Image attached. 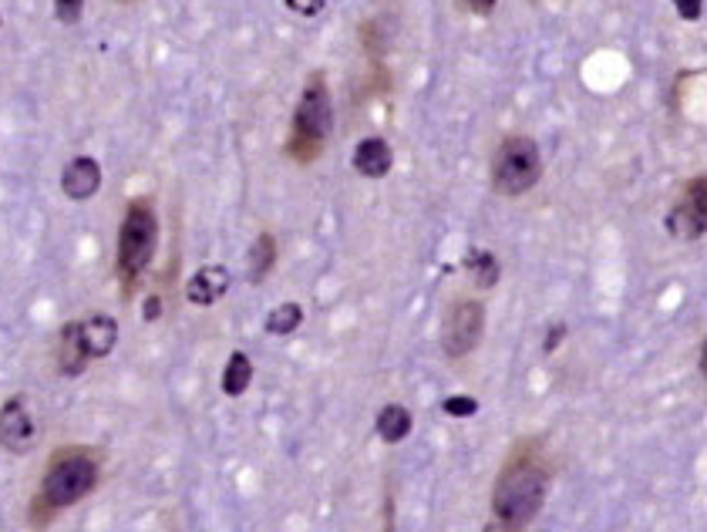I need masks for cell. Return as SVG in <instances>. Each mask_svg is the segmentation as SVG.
<instances>
[{
	"label": "cell",
	"instance_id": "cell-4",
	"mask_svg": "<svg viewBox=\"0 0 707 532\" xmlns=\"http://www.w3.org/2000/svg\"><path fill=\"white\" fill-rule=\"evenodd\" d=\"M155 246H159V219L149 199H135L125 209L122 233H118V273H122L125 290L149 270Z\"/></svg>",
	"mask_w": 707,
	"mask_h": 532
},
{
	"label": "cell",
	"instance_id": "cell-23",
	"mask_svg": "<svg viewBox=\"0 0 707 532\" xmlns=\"http://www.w3.org/2000/svg\"><path fill=\"white\" fill-rule=\"evenodd\" d=\"M566 341V324H553L543 341V354H556V347Z\"/></svg>",
	"mask_w": 707,
	"mask_h": 532
},
{
	"label": "cell",
	"instance_id": "cell-16",
	"mask_svg": "<svg viewBox=\"0 0 707 532\" xmlns=\"http://www.w3.org/2000/svg\"><path fill=\"white\" fill-rule=\"evenodd\" d=\"M250 384H253L250 354L233 351L229 354V361H226V371H223V394H229V398H240V394H246Z\"/></svg>",
	"mask_w": 707,
	"mask_h": 532
},
{
	"label": "cell",
	"instance_id": "cell-14",
	"mask_svg": "<svg viewBox=\"0 0 707 532\" xmlns=\"http://www.w3.org/2000/svg\"><path fill=\"white\" fill-rule=\"evenodd\" d=\"M411 428H415V415H411L404 405H384L378 411V421H374V431H378L381 442L388 445H398L404 438L411 435Z\"/></svg>",
	"mask_w": 707,
	"mask_h": 532
},
{
	"label": "cell",
	"instance_id": "cell-24",
	"mask_svg": "<svg viewBox=\"0 0 707 532\" xmlns=\"http://www.w3.org/2000/svg\"><path fill=\"white\" fill-rule=\"evenodd\" d=\"M462 4H465L472 14H479V17H489V14L495 11V4H499V0H462Z\"/></svg>",
	"mask_w": 707,
	"mask_h": 532
},
{
	"label": "cell",
	"instance_id": "cell-9",
	"mask_svg": "<svg viewBox=\"0 0 707 532\" xmlns=\"http://www.w3.org/2000/svg\"><path fill=\"white\" fill-rule=\"evenodd\" d=\"M61 189H64V196L68 199L85 203V199H91L101 189V165L91 159V155H78V159H71L61 172Z\"/></svg>",
	"mask_w": 707,
	"mask_h": 532
},
{
	"label": "cell",
	"instance_id": "cell-6",
	"mask_svg": "<svg viewBox=\"0 0 707 532\" xmlns=\"http://www.w3.org/2000/svg\"><path fill=\"white\" fill-rule=\"evenodd\" d=\"M485 330V307L479 300H455L452 310L445 317V330H442V351L458 361V357H468L479 347Z\"/></svg>",
	"mask_w": 707,
	"mask_h": 532
},
{
	"label": "cell",
	"instance_id": "cell-18",
	"mask_svg": "<svg viewBox=\"0 0 707 532\" xmlns=\"http://www.w3.org/2000/svg\"><path fill=\"white\" fill-rule=\"evenodd\" d=\"M300 324H303V307L293 304V300H287V304H280V307H273L270 314H266V320H263L266 334H273V337H287Z\"/></svg>",
	"mask_w": 707,
	"mask_h": 532
},
{
	"label": "cell",
	"instance_id": "cell-5",
	"mask_svg": "<svg viewBox=\"0 0 707 532\" xmlns=\"http://www.w3.org/2000/svg\"><path fill=\"white\" fill-rule=\"evenodd\" d=\"M543 179V152L529 135H509L502 139L492 159V182L502 196L519 199Z\"/></svg>",
	"mask_w": 707,
	"mask_h": 532
},
{
	"label": "cell",
	"instance_id": "cell-20",
	"mask_svg": "<svg viewBox=\"0 0 707 532\" xmlns=\"http://www.w3.org/2000/svg\"><path fill=\"white\" fill-rule=\"evenodd\" d=\"M81 11H85V0H54V17L61 24H78Z\"/></svg>",
	"mask_w": 707,
	"mask_h": 532
},
{
	"label": "cell",
	"instance_id": "cell-3",
	"mask_svg": "<svg viewBox=\"0 0 707 532\" xmlns=\"http://www.w3.org/2000/svg\"><path fill=\"white\" fill-rule=\"evenodd\" d=\"M98 458L91 452H81V448H68V452H58L51 458L48 472L41 479V495L34 512H61L68 506H75L85 495L98 485Z\"/></svg>",
	"mask_w": 707,
	"mask_h": 532
},
{
	"label": "cell",
	"instance_id": "cell-21",
	"mask_svg": "<svg viewBox=\"0 0 707 532\" xmlns=\"http://www.w3.org/2000/svg\"><path fill=\"white\" fill-rule=\"evenodd\" d=\"M283 4L300 17H317L327 7V0H283Z\"/></svg>",
	"mask_w": 707,
	"mask_h": 532
},
{
	"label": "cell",
	"instance_id": "cell-12",
	"mask_svg": "<svg viewBox=\"0 0 707 532\" xmlns=\"http://www.w3.org/2000/svg\"><path fill=\"white\" fill-rule=\"evenodd\" d=\"M78 334H81V344H85L88 357L91 361H98V357H108L115 351L118 320L108 314H91L85 320H78Z\"/></svg>",
	"mask_w": 707,
	"mask_h": 532
},
{
	"label": "cell",
	"instance_id": "cell-2",
	"mask_svg": "<svg viewBox=\"0 0 707 532\" xmlns=\"http://www.w3.org/2000/svg\"><path fill=\"white\" fill-rule=\"evenodd\" d=\"M330 132H334V102H330L324 71H314V75L307 78V85H303L297 112H293L287 155L303 165L314 162L317 155L327 149Z\"/></svg>",
	"mask_w": 707,
	"mask_h": 532
},
{
	"label": "cell",
	"instance_id": "cell-8",
	"mask_svg": "<svg viewBox=\"0 0 707 532\" xmlns=\"http://www.w3.org/2000/svg\"><path fill=\"white\" fill-rule=\"evenodd\" d=\"M707 223V179L697 176L687 182L684 203L667 213V229L677 240H701Z\"/></svg>",
	"mask_w": 707,
	"mask_h": 532
},
{
	"label": "cell",
	"instance_id": "cell-22",
	"mask_svg": "<svg viewBox=\"0 0 707 532\" xmlns=\"http://www.w3.org/2000/svg\"><path fill=\"white\" fill-rule=\"evenodd\" d=\"M674 7L684 21H701V14H704V0H674Z\"/></svg>",
	"mask_w": 707,
	"mask_h": 532
},
{
	"label": "cell",
	"instance_id": "cell-1",
	"mask_svg": "<svg viewBox=\"0 0 707 532\" xmlns=\"http://www.w3.org/2000/svg\"><path fill=\"white\" fill-rule=\"evenodd\" d=\"M549 495V469L539 455L536 442L516 445V452L505 458V469L499 472L492 492V512L502 519V526L519 529L529 526L543 512Z\"/></svg>",
	"mask_w": 707,
	"mask_h": 532
},
{
	"label": "cell",
	"instance_id": "cell-13",
	"mask_svg": "<svg viewBox=\"0 0 707 532\" xmlns=\"http://www.w3.org/2000/svg\"><path fill=\"white\" fill-rule=\"evenodd\" d=\"M88 364H91V357L85 351V344H81L78 320H71V324L61 327V337H58V368H61V374H68V378H78Z\"/></svg>",
	"mask_w": 707,
	"mask_h": 532
},
{
	"label": "cell",
	"instance_id": "cell-10",
	"mask_svg": "<svg viewBox=\"0 0 707 532\" xmlns=\"http://www.w3.org/2000/svg\"><path fill=\"white\" fill-rule=\"evenodd\" d=\"M351 165H354L357 176H364V179H384L394 165V152L381 135H367V139L357 142Z\"/></svg>",
	"mask_w": 707,
	"mask_h": 532
},
{
	"label": "cell",
	"instance_id": "cell-25",
	"mask_svg": "<svg viewBox=\"0 0 707 532\" xmlns=\"http://www.w3.org/2000/svg\"><path fill=\"white\" fill-rule=\"evenodd\" d=\"M159 314H162V300H159V297H149V300H145V320H155Z\"/></svg>",
	"mask_w": 707,
	"mask_h": 532
},
{
	"label": "cell",
	"instance_id": "cell-7",
	"mask_svg": "<svg viewBox=\"0 0 707 532\" xmlns=\"http://www.w3.org/2000/svg\"><path fill=\"white\" fill-rule=\"evenodd\" d=\"M38 445V425H34L31 405L24 394H14L0 405V448L11 455H27Z\"/></svg>",
	"mask_w": 707,
	"mask_h": 532
},
{
	"label": "cell",
	"instance_id": "cell-15",
	"mask_svg": "<svg viewBox=\"0 0 707 532\" xmlns=\"http://www.w3.org/2000/svg\"><path fill=\"white\" fill-rule=\"evenodd\" d=\"M465 270L472 273L475 287H482V290H492L502 277L499 260H495L489 250H479V246H472V250L465 253Z\"/></svg>",
	"mask_w": 707,
	"mask_h": 532
},
{
	"label": "cell",
	"instance_id": "cell-17",
	"mask_svg": "<svg viewBox=\"0 0 707 532\" xmlns=\"http://www.w3.org/2000/svg\"><path fill=\"white\" fill-rule=\"evenodd\" d=\"M273 263H277V240L273 233H260L250 250V283H260L273 270Z\"/></svg>",
	"mask_w": 707,
	"mask_h": 532
},
{
	"label": "cell",
	"instance_id": "cell-19",
	"mask_svg": "<svg viewBox=\"0 0 707 532\" xmlns=\"http://www.w3.org/2000/svg\"><path fill=\"white\" fill-rule=\"evenodd\" d=\"M442 411L448 418H472L475 411H479V401H475L472 394H452V398H445Z\"/></svg>",
	"mask_w": 707,
	"mask_h": 532
},
{
	"label": "cell",
	"instance_id": "cell-11",
	"mask_svg": "<svg viewBox=\"0 0 707 532\" xmlns=\"http://www.w3.org/2000/svg\"><path fill=\"white\" fill-rule=\"evenodd\" d=\"M229 283H233V277H229L226 266H219V263L199 266L186 283V297H189V304H196V307H213L216 300L229 290Z\"/></svg>",
	"mask_w": 707,
	"mask_h": 532
}]
</instances>
